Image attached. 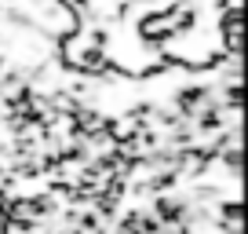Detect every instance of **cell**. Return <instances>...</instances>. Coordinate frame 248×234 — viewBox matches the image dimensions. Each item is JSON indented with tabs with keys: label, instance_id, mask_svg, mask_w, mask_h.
<instances>
[{
	"label": "cell",
	"instance_id": "6da1fadb",
	"mask_svg": "<svg viewBox=\"0 0 248 234\" xmlns=\"http://www.w3.org/2000/svg\"><path fill=\"white\" fill-rule=\"evenodd\" d=\"M223 37H226V48H230V59H237V44H241V11L230 8L223 15Z\"/></svg>",
	"mask_w": 248,
	"mask_h": 234
}]
</instances>
